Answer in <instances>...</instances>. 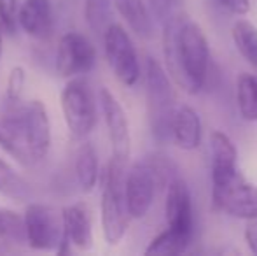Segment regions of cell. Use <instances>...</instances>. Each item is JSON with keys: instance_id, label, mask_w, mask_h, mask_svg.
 I'll return each mask as SVG.
<instances>
[{"instance_id": "obj_10", "label": "cell", "mask_w": 257, "mask_h": 256, "mask_svg": "<svg viewBox=\"0 0 257 256\" xmlns=\"http://www.w3.org/2000/svg\"><path fill=\"white\" fill-rule=\"evenodd\" d=\"M212 200L217 211L233 218L247 221L257 219V186L245 181L243 176H238L222 188L212 190Z\"/></svg>"}, {"instance_id": "obj_7", "label": "cell", "mask_w": 257, "mask_h": 256, "mask_svg": "<svg viewBox=\"0 0 257 256\" xmlns=\"http://www.w3.org/2000/svg\"><path fill=\"white\" fill-rule=\"evenodd\" d=\"M103 49L115 77L124 86H135L140 79V62L130 34L117 23H110L103 32Z\"/></svg>"}, {"instance_id": "obj_8", "label": "cell", "mask_w": 257, "mask_h": 256, "mask_svg": "<svg viewBox=\"0 0 257 256\" xmlns=\"http://www.w3.org/2000/svg\"><path fill=\"white\" fill-rule=\"evenodd\" d=\"M96 63V49L86 35L68 32L60 39L56 53V70L61 77H79L88 74Z\"/></svg>"}, {"instance_id": "obj_19", "label": "cell", "mask_w": 257, "mask_h": 256, "mask_svg": "<svg viewBox=\"0 0 257 256\" xmlns=\"http://www.w3.org/2000/svg\"><path fill=\"white\" fill-rule=\"evenodd\" d=\"M75 176H77L79 186L84 193L95 190L98 183L100 168H98V156L91 144H82L75 156Z\"/></svg>"}, {"instance_id": "obj_25", "label": "cell", "mask_w": 257, "mask_h": 256, "mask_svg": "<svg viewBox=\"0 0 257 256\" xmlns=\"http://www.w3.org/2000/svg\"><path fill=\"white\" fill-rule=\"evenodd\" d=\"M18 0H0V32L2 35H14L18 28Z\"/></svg>"}, {"instance_id": "obj_28", "label": "cell", "mask_w": 257, "mask_h": 256, "mask_svg": "<svg viewBox=\"0 0 257 256\" xmlns=\"http://www.w3.org/2000/svg\"><path fill=\"white\" fill-rule=\"evenodd\" d=\"M219 4L229 13L243 16L250 11V0H219Z\"/></svg>"}, {"instance_id": "obj_22", "label": "cell", "mask_w": 257, "mask_h": 256, "mask_svg": "<svg viewBox=\"0 0 257 256\" xmlns=\"http://www.w3.org/2000/svg\"><path fill=\"white\" fill-rule=\"evenodd\" d=\"M191 235L182 232H177L173 228H166L158 237L151 240L147 246L146 254H156V256H173V254H182L189 246Z\"/></svg>"}, {"instance_id": "obj_17", "label": "cell", "mask_w": 257, "mask_h": 256, "mask_svg": "<svg viewBox=\"0 0 257 256\" xmlns=\"http://www.w3.org/2000/svg\"><path fill=\"white\" fill-rule=\"evenodd\" d=\"M112 2L132 32H135V35H139L140 39L153 37L154 23L144 0H112Z\"/></svg>"}, {"instance_id": "obj_4", "label": "cell", "mask_w": 257, "mask_h": 256, "mask_svg": "<svg viewBox=\"0 0 257 256\" xmlns=\"http://www.w3.org/2000/svg\"><path fill=\"white\" fill-rule=\"evenodd\" d=\"M126 163L110 158L103 172L102 186V230L110 246H115L126 235L130 214L124 200V174Z\"/></svg>"}, {"instance_id": "obj_30", "label": "cell", "mask_w": 257, "mask_h": 256, "mask_svg": "<svg viewBox=\"0 0 257 256\" xmlns=\"http://www.w3.org/2000/svg\"><path fill=\"white\" fill-rule=\"evenodd\" d=\"M0 56H2V32H0Z\"/></svg>"}, {"instance_id": "obj_29", "label": "cell", "mask_w": 257, "mask_h": 256, "mask_svg": "<svg viewBox=\"0 0 257 256\" xmlns=\"http://www.w3.org/2000/svg\"><path fill=\"white\" fill-rule=\"evenodd\" d=\"M245 242L248 244L252 253L257 254V226L255 225H248L245 230Z\"/></svg>"}, {"instance_id": "obj_26", "label": "cell", "mask_w": 257, "mask_h": 256, "mask_svg": "<svg viewBox=\"0 0 257 256\" xmlns=\"http://www.w3.org/2000/svg\"><path fill=\"white\" fill-rule=\"evenodd\" d=\"M151 9H153L154 16L158 18L161 23H165L168 18H172L180 9V0H149Z\"/></svg>"}, {"instance_id": "obj_3", "label": "cell", "mask_w": 257, "mask_h": 256, "mask_svg": "<svg viewBox=\"0 0 257 256\" xmlns=\"http://www.w3.org/2000/svg\"><path fill=\"white\" fill-rule=\"evenodd\" d=\"M146 93L151 132L158 142L165 144L170 140L172 120L177 109L175 90L168 72L153 56L146 58Z\"/></svg>"}, {"instance_id": "obj_5", "label": "cell", "mask_w": 257, "mask_h": 256, "mask_svg": "<svg viewBox=\"0 0 257 256\" xmlns=\"http://www.w3.org/2000/svg\"><path fill=\"white\" fill-rule=\"evenodd\" d=\"M61 111L67 128L75 139H84L96 125V102L82 77H72L61 92Z\"/></svg>"}, {"instance_id": "obj_21", "label": "cell", "mask_w": 257, "mask_h": 256, "mask_svg": "<svg viewBox=\"0 0 257 256\" xmlns=\"http://www.w3.org/2000/svg\"><path fill=\"white\" fill-rule=\"evenodd\" d=\"M231 37L241 58L257 68V28L248 20H238L231 28Z\"/></svg>"}, {"instance_id": "obj_2", "label": "cell", "mask_w": 257, "mask_h": 256, "mask_svg": "<svg viewBox=\"0 0 257 256\" xmlns=\"http://www.w3.org/2000/svg\"><path fill=\"white\" fill-rule=\"evenodd\" d=\"M13 106L0 116V147L23 167L41 163L51 147V121L41 100Z\"/></svg>"}, {"instance_id": "obj_15", "label": "cell", "mask_w": 257, "mask_h": 256, "mask_svg": "<svg viewBox=\"0 0 257 256\" xmlns=\"http://www.w3.org/2000/svg\"><path fill=\"white\" fill-rule=\"evenodd\" d=\"M18 25L34 39H48L53 32V7L49 0H27L20 6Z\"/></svg>"}, {"instance_id": "obj_1", "label": "cell", "mask_w": 257, "mask_h": 256, "mask_svg": "<svg viewBox=\"0 0 257 256\" xmlns=\"http://www.w3.org/2000/svg\"><path fill=\"white\" fill-rule=\"evenodd\" d=\"M163 55L168 75L189 93L203 90L210 68V46L205 32L182 11L163 23Z\"/></svg>"}, {"instance_id": "obj_11", "label": "cell", "mask_w": 257, "mask_h": 256, "mask_svg": "<svg viewBox=\"0 0 257 256\" xmlns=\"http://www.w3.org/2000/svg\"><path fill=\"white\" fill-rule=\"evenodd\" d=\"M100 107L105 120V127L108 132L112 146V158L121 163H128L130 151H132V137L126 113L114 93L107 88L100 90Z\"/></svg>"}, {"instance_id": "obj_16", "label": "cell", "mask_w": 257, "mask_h": 256, "mask_svg": "<svg viewBox=\"0 0 257 256\" xmlns=\"http://www.w3.org/2000/svg\"><path fill=\"white\" fill-rule=\"evenodd\" d=\"M63 228L68 242L82 251L93 247V223L88 205L74 204L63 209Z\"/></svg>"}, {"instance_id": "obj_9", "label": "cell", "mask_w": 257, "mask_h": 256, "mask_svg": "<svg viewBox=\"0 0 257 256\" xmlns=\"http://www.w3.org/2000/svg\"><path fill=\"white\" fill-rule=\"evenodd\" d=\"M158 181L149 161H137L124 174V200L130 218L142 219L153 207Z\"/></svg>"}, {"instance_id": "obj_20", "label": "cell", "mask_w": 257, "mask_h": 256, "mask_svg": "<svg viewBox=\"0 0 257 256\" xmlns=\"http://www.w3.org/2000/svg\"><path fill=\"white\" fill-rule=\"evenodd\" d=\"M236 104L245 121H257V75L241 72L236 79Z\"/></svg>"}, {"instance_id": "obj_18", "label": "cell", "mask_w": 257, "mask_h": 256, "mask_svg": "<svg viewBox=\"0 0 257 256\" xmlns=\"http://www.w3.org/2000/svg\"><path fill=\"white\" fill-rule=\"evenodd\" d=\"M27 246L23 216L0 207V254H11Z\"/></svg>"}, {"instance_id": "obj_13", "label": "cell", "mask_w": 257, "mask_h": 256, "mask_svg": "<svg viewBox=\"0 0 257 256\" xmlns=\"http://www.w3.org/2000/svg\"><path fill=\"white\" fill-rule=\"evenodd\" d=\"M166 223L170 228L191 235L193 233V202L187 183L182 178L175 176L166 185L165 200Z\"/></svg>"}, {"instance_id": "obj_24", "label": "cell", "mask_w": 257, "mask_h": 256, "mask_svg": "<svg viewBox=\"0 0 257 256\" xmlns=\"http://www.w3.org/2000/svg\"><path fill=\"white\" fill-rule=\"evenodd\" d=\"M84 18L89 28L96 34H102L112 21V2L110 0H86Z\"/></svg>"}, {"instance_id": "obj_6", "label": "cell", "mask_w": 257, "mask_h": 256, "mask_svg": "<svg viewBox=\"0 0 257 256\" xmlns=\"http://www.w3.org/2000/svg\"><path fill=\"white\" fill-rule=\"evenodd\" d=\"M27 246L37 251L58 249L63 242V211L49 204H30L23 214Z\"/></svg>"}, {"instance_id": "obj_27", "label": "cell", "mask_w": 257, "mask_h": 256, "mask_svg": "<svg viewBox=\"0 0 257 256\" xmlns=\"http://www.w3.org/2000/svg\"><path fill=\"white\" fill-rule=\"evenodd\" d=\"M23 86H25V70L21 67H14L9 74V79H7V99H9V102L20 100Z\"/></svg>"}, {"instance_id": "obj_12", "label": "cell", "mask_w": 257, "mask_h": 256, "mask_svg": "<svg viewBox=\"0 0 257 256\" xmlns=\"http://www.w3.org/2000/svg\"><path fill=\"white\" fill-rule=\"evenodd\" d=\"M210 149H212V190L222 188L241 176L238 168V149L229 135L220 130L212 132Z\"/></svg>"}, {"instance_id": "obj_23", "label": "cell", "mask_w": 257, "mask_h": 256, "mask_svg": "<svg viewBox=\"0 0 257 256\" xmlns=\"http://www.w3.org/2000/svg\"><path fill=\"white\" fill-rule=\"evenodd\" d=\"M0 195L18 202L28 200L32 195V188L27 179L18 174L2 158H0Z\"/></svg>"}, {"instance_id": "obj_14", "label": "cell", "mask_w": 257, "mask_h": 256, "mask_svg": "<svg viewBox=\"0 0 257 256\" xmlns=\"http://www.w3.org/2000/svg\"><path fill=\"white\" fill-rule=\"evenodd\" d=\"M170 139L177 144V147L184 151H193L200 147L203 139V128H201L200 114L191 106H180L175 109Z\"/></svg>"}]
</instances>
